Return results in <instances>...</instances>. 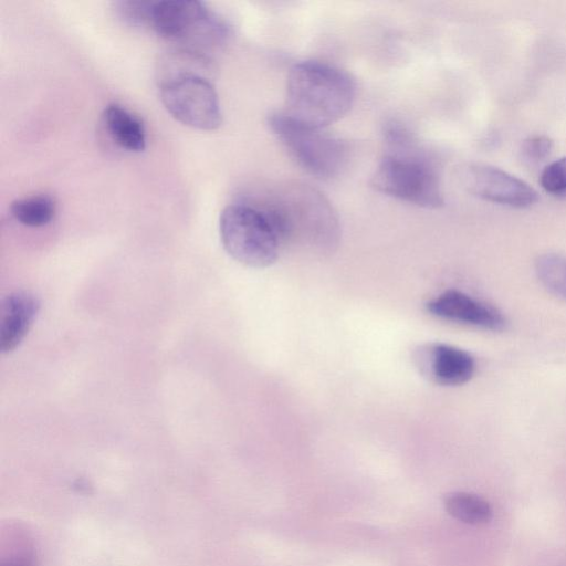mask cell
Returning <instances> with one entry per match:
<instances>
[{"label": "cell", "mask_w": 566, "mask_h": 566, "mask_svg": "<svg viewBox=\"0 0 566 566\" xmlns=\"http://www.w3.org/2000/svg\"><path fill=\"white\" fill-rule=\"evenodd\" d=\"M356 94L345 71L319 61L295 63L286 78V111L296 122L324 129L350 109Z\"/></svg>", "instance_id": "1"}, {"label": "cell", "mask_w": 566, "mask_h": 566, "mask_svg": "<svg viewBox=\"0 0 566 566\" xmlns=\"http://www.w3.org/2000/svg\"><path fill=\"white\" fill-rule=\"evenodd\" d=\"M144 25L208 59L210 51L224 45L230 35L229 25L196 0L147 2Z\"/></svg>", "instance_id": "2"}, {"label": "cell", "mask_w": 566, "mask_h": 566, "mask_svg": "<svg viewBox=\"0 0 566 566\" xmlns=\"http://www.w3.org/2000/svg\"><path fill=\"white\" fill-rule=\"evenodd\" d=\"M412 137L391 144L392 153L386 155L371 177V186L396 199L433 209L443 203L440 179L432 164L415 154Z\"/></svg>", "instance_id": "3"}, {"label": "cell", "mask_w": 566, "mask_h": 566, "mask_svg": "<svg viewBox=\"0 0 566 566\" xmlns=\"http://www.w3.org/2000/svg\"><path fill=\"white\" fill-rule=\"evenodd\" d=\"M219 231L227 253L251 268L273 264L284 244L269 214L256 205L227 206L220 214Z\"/></svg>", "instance_id": "4"}, {"label": "cell", "mask_w": 566, "mask_h": 566, "mask_svg": "<svg viewBox=\"0 0 566 566\" xmlns=\"http://www.w3.org/2000/svg\"><path fill=\"white\" fill-rule=\"evenodd\" d=\"M268 125L289 155L310 175L331 179L345 167L346 144L324 129L301 124L284 112L270 114Z\"/></svg>", "instance_id": "5"}, {"label": "cell", "mask_w": 566, "mask_h": 566, "mask_svg": "<svg viewBox=\"0 0 566 566\" xmlns=\"http://www.w3.org/2000/svg\"><path fill=\"white\" fill-rule=\"evenodd\" d=\"M191 67L170 71L160 84V99L168 113L186 126L217 129L222 122L220 102L211 81Z\"/></svg>", "instance_id": "6"}, {"label": "cell", "mask_w": 566, "mask_h": 566, "mask_svg": "<svg viewBox=\"0 0 566 566\" xmlns=\"http://www.w3.org/2000/svg\"><path fill=\"white\" fill-rule=\"evenodd\" d=\"M460 180L467 191L483 200L512 207L528 208L537 191L518 177L491 165L469 164L461 169Z\"/></svg>", "instance_id": "7"}, {"label": "cell", "mask_w": 566, "mask_h": 566, "mask_svg": "<svg viewBox=\"0 0 566 566\" xmlns=\"http://www.w3.org/2000/svg\"><path fill=\"white\" fill-rule=\"evenodd\" d=\"M415 360L423 376L442 386L463 385L475 371V361L468 352L447 344L419 347Z\"/></svg>", "instance_id": "8"}, {"label": "cell", "mask_w": 566, "mask_h": 566, "mask_svg": "<svg viewBox=\"0 0 566 566\" xmlns=\"http://www.w3.org/2000/svg\"><path fill=\"white\" fill-rule=\"evenodd\" d=\"M427 310L439 318L493 332L506 325L499 310L458 290L444 291L428 302Z\"/></svg>", "instance_id": "9"}, {"label": "cell", "mask_w": 566, "mask_h": 566, "mask_svg": "<svg viewBox=\"0 0 566 566\" xmlns=\"http://www.w3.org/2000/svg\"><path fill=\"white\" fill-rule=\"evenodd\" d=\"M38 311L36 297L28 292H14L3 300L0 326V348L3 353L11 352L19 346Z\"/></svg>", "instance_id": "10"}, {"label": "cell", "mask_w": 566, "mask_h": 566, "mask_svg": "<svg viewBox=\"0 0 566 566\" xmlns=\"http://www.w3.org/2000/svg\"><path fill=\"white\" fill-rule=\"evenodd\" d=\"M105 126L114 142L129 151H143L146 132L142 120L118 104H109L104 111Z\"/></svg>", "instance_id": "11"}, {"label": "cell", "mask_w": 566, "mask_h": 566, "mask_svg": "<svg viewBox=\"0 0 566 566\" xmlns=\"http://www.w3.org/2000/svg\"><path fill=\"white\" fill-rule=\"evenodd\" d=\"M0 566H36V551L30 532L19 523L0 531Z\"/></svg>", "instance_id": "12"}, {"label": "cell", "mask_w": 566, "mask_h": 566, "mask_svg": "<svg viewBox=\"0 0 566 566\" xmlns=\"http://www.w3.org/2000/svg\"><path fill=\"white\" fill-rule=\"evenodd\" d=\"M443 503L452 517L470 525L486 524L493 516L490 503L473 493L451 492L444 496Z\"/></svg>", "instance_id": "13"}, {"label": "cell", "mask_w": 566, "mask_h": 566, "mask_svg": "<svg viewBox=\"0 0 566 566\" xmlns=\"http://www.w3.org/2000/svg\"><path fill=\"white\" fill-rule=\"evenodd\" d=\"M55 210L54 200L46 195L18 199L10 206L12 217L19 223L31 228L50 223L55 216Z\"/></svg>", "instance_id": "14"}, {"label": "cell", "mask_w": 566, "mask_h": 566, "mask_svg": "<svg viewBox=\"0 0 566 566\" xmlns=\"http://www.w3.org/2000/svg\"><path fill=\"white\" fill-rule=\"evenodd\" d=\"M535 272L543 286L566 300V256L545 253L537 258Z\"/></svg>", "instance_id": "15"}, {"label": "cell", "mask_w": 566, "mask_h": 566, "mask_svg": "<svg viewBox=\"0 0 566 566\" xmlns=\"http://www.w3.org/2000/svg\"><path fill=\"white\" fill-rule=\"evenodd\" d=\"M542 188L554 196H566V156L547 164L541 172Z\"/></svg>", "instance_id": "16"}, {"label": "cell", "mask_w": 566, "mask_h": 566, "mask_svg": "<svg viewBox=\"0 0 566 566\" xmlns=\"http://www.w3.org/2000/svg\"><path fill=\"white\" fill-rule=\"evenodd\" d=\"M553 149V140L545 135L527 137L521 146V158L530 166H536L549 157Z\"/></svg>", "instance_id": "17"}]
</instances>
